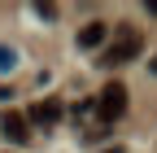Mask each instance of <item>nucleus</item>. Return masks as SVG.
<instances>
[{"mask_svg":"<svg viewBox=\"0 0 157 153\" xmlns=\"http://www.w3.org/2000/svg\"><path fill=\"white\" fill-rule=\"evenodd\" d=\"M153 74H157V57H153Z\"/></svg>","mask_w":157,"mask_h":153,"instance_id":"nucleus-9","label":"nucleus"},{"mask_svg":"<svg viewBox=\"0 0 157 153\" xmlns=\"http://www.w3.org/2000/svg\"><path fill=\"white\" fill-rule=\"evenodd\" d=\"M105 153H122V149H118V144H109V149H105Z\"/></svg>","mask_w":157,"mask_h":153,"instance_id":"nucleus-8","label":"nucleus"},{"mask_svg":"<svg viewBox=\"0 0 157 153\" xmlns=\"http://www.w3.org/2000/svg\"><path fill=\"white\" fill-rule=\"evenodd\" d=\"M140 44H144L140 35H135V31H127L122 40H118V44L105 53V66H118V61H127V57H135V53H140Z\"/></svg>","mask_w":157,"mask_h":153,"instance_id":"nucleus-2","label":"nucleus"},{"mask_svg":"<svg viewBox=\"0 0 157 153\" xmlns=\"http://www.w3.org/2000/svg\"><path fill=\"white\" fill-rule=\"evenodd\" d=\"M109 40V26L105 22H87L83 31H78V48H101Z\"/></svg>","mask_w":157,"mask_h":153,"instance_id":"nucleus-3","label":"nucleus"},{"mask_svg":"<svg viewBox=\"0 0 157 153\" xmlns=\"http://www.w3.org/2000/svg\"><path fill=\"white\" fill-rule=\"evenodd\" d=\"M0 131H5L9 140H26V114H17V109H9L5 118H0Z\"/></svg>","mask_w":157,"mask_h":153,"instance_id":"nucleus-4","label":"nucleus"},{"mask_svg":"<svg viewBox=\"0 0 157 153\" xmlns=\"http://www.w3.org/2000/svg\"><path fill=\"white\" fill-rule=\"evenodd\" d=\"M13 66H17V53L0 44V70H13Z\"/></svg>","mask_w":157,"mask_h":153,"instance_id":"nucleus-6","label":"nucleus"},{"mask_svg":"<svg viewBox=\"0 0 157 153\" xmlns=\"http://www.w3.org/2000/svg\"><path fill=\"white\" fill-rule=\"evenodd\" d=\"M148 13H157V0H148Z\"/></svg>","mask_w":157,"mask_h":153,"instance_id":"nucleus-7","label":"nucleus"},{"mask_svg":"<svg viewBox=\"0 0 157 153\" xmlns=\"http://www.w3.org/2000/svg\"><path fill=\"white\" fill-rule=\"evenodd\" d=\"M96 114H101L105 123H118V118L127 114V88H122V83H105L101 96H96Z\"/></svg>","mask_w":157,"mask_h":153,"instance_id":"nucleus-1","label":"nucleus"},{"mask_svg":"<svg viewBox=\"0 0 157 153\" xmlns=\"http://www.w3.org/2000/svg\"><path fill=\"white\" fill-rule=\"evenodd\" d=\"M57 118H61V105H57V101H39V105L31 109V118H26V123H39V127H52Z\"/></svg>","mask_w":157,"mask_h":153,"instance_id":"nucleus-5","label":"nucleus"}]
</instances>
